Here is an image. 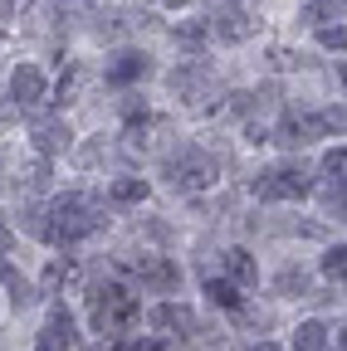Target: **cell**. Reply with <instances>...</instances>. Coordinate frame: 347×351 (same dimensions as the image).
I'll list each match as a JSON object with an SVG mask.
<instances>
[{"label": "cell", "mask_w": 347, "mask_h": 351, "mask_svg": "<svg viewBox=\"0 0 347 351\" xmlns=\"http://www.w3.org/2000/svg\"><path fill=\"white\" fill-rule=\"evenodd\" d=\"M108 225V215H103V205L98 200H89V195H59L49 210H45V239L49 244H78V239H89V234H98Z\"/></svg>", "instance_id": "obj_1"}, {"label": "cell", "mask_w": 347, "mask_h": 351, "mask_svg": "<svg viewBox=\"0 0 347 351\" xmlns=\"http://www.w3.org/2000/svg\"><path fill=\"white\" fill-rule=\"evenodd\" d=\"M89 313H93V327L103 332V337H122L127 327L137 322V298L127 293L122 283H93L89 288Z\"/></svg>", "instance_id": "obj_2"}, {"label": "cell", "mask_w": 347, "mask_h": 351, "mask_svg": "<svg viewBox=\"0 0 347 351\" xmlns=\"http://www.w3.org/2000/svg\"><path fill=\"white\" fill-rule=\"evenodd\" d=\"M161 176H166V186L171 191H205V186H215L221 181V161H215L210 152H201V147H177L166 161H161Z\"/></svg>", "instance_id": "obj_3"}, {"label": "cell", "mask_w": 347, "mask_h": 351, "mask_svg": "<svg viewBox=\"0 0 347 351\" xmlns=\"http://www.w3.org/2000/svg\"><path fill=\"white\" fill-rule=\"evenodd\" d=\"M342 132V108H323V112H303V117H284L274 132H269V142L298 152V147H309L318 137H337Z\"/></svg>", "instance_id": "obj_4"}, {"label": "cell", "mask_w": 347, "mask_h": 351, "mask_svg": "<svg viewBox=\"0 0 347 351\" xmlns=\"http://www.w3.org/2000/svg\"><path fill=\"white\" fill-rule=\"evenodd\" d=\"M171 88H177V93L196 108V112H210L215 103V93H221V78H215V69H210V59H181L177 69H171Z\"/></svg>", "instance_id": "obj_5"}, {"label": "cell", "mask_w": 347, "mask_h": 351, "mask_svg": "<svg viewBox=\"0 0 347 351\" xmlns=\"http://www.w3.org/2000/svg\"><path fill=\"white\" fill-rule=\"evenodd\" d=\"M249 191L259 200H298V195H309L313 191V176L303 171V166H274V171H259Z\"/></svg>", "instance_id": "obj_6"}, {"label": "cell", "mask_w": 347, "mask_h": 351, "mask_svg": "<svg viewBox=\"0 0 347 351\" xmlns=\"http://www.w3.org/2000/svg\"><path fill=\"white\" fill-rule=\"evenodd\" d=\"M205 25H210V34H221L225 44H245L259 29V15H254V5H245V0H225L221 10L205 15Z\"/></svg>", "instance_id": "obj_7"}, {"label": "cell", "mask_w": 347, "mask_h": 351, "mask_svg": "<svg viewBox=\"0 0 347 351\" xmlns=\"http://www.w3.org/2000/svg\"><path fill=\"white\" fill-rule=\"evenodd\" d=\"M74 147V132H69V122L64 117H34V152L39 156H64Z\"/></svg>", "instance_id": "obj_8"}, {"label": "cell", "mask_w": 347, "mask_h": 351, "mask_svg": "<svg viewBox=\"0 0 347 351\" xmlns=\"http://www.w3.org/2000/svg\"><path fill=\"white\" fill-rule=\"evenodd\" d=\"M45 93H49V88H45V73H39L34 64H20L15 73H10V103L25 112V108H39V103H45Z\"/></svg>", "instance_id": "obj_9"}, {"label": "cell", "mask_w": 347, "mask_h": 351, "mask_svg": "<svg viewBox=\"0 0 347 351\" xmlns=\"http://www.w3.org/2000/svg\"><path fill=\"white\" fill-rule=\"evenodd\" d=\"M147 73H152V59H147V54H137V49H122V54H113V64L103 69V83L127 88V83H142Z\"/></svg>", "instance_id": "obj_10"}, {"label": "cell", "mask_w": 347, "mask_h": 351, "mask_svg": "<svg viewBox=\"0 0 347 351\" xmlns=\"http://www.w3.org/2000/svg\"><path fill=\"white\" fill-rule=\"evenodd\" d=\"M74 346V313L59 302L54 313H49V322L39 327V341H34V351H69Z\"/></svg>", "instance_id": "obj_11"}, {"label": "cell", "mask_w": 347, "mask_h": 351, "mask_svg": "<svg viewBox=\"0 0 347 351\" xmlns=\"http://www.w3.org/2000/svg\"><path fill=\"white\" fill-rule=\"evenodd\" d=\"M137 278H142V288H152V293H171L181 283V269L171 258H161V254H147L142 263H137Z\"/></svg>", "instance_id": "obj_12"}, {"label": "cell", "mask_w": 347, "mask_h": 351, "mask_svg": "<svg viewBox=\"0 0 347 351\" xmlns=\"http://www.w3.org/2000/svg\"><path fill=\"white\" fill-rule=\"evenodd\" d=\"M0 283L10 288V302H15V307H30V302H34V283L15 269V263H10L5 254H0Z\"/></svg>", "instance_id": "obj_13"}, {"label": "cell", "mask_w": 347, "mask_h": 351, "mask_svg": "<svg viewBox=\"0 0 347 351\" xmlns=\"http://www.w3.org/2000/svg\"><path fill=\"white\" fill-rule=\"evenodd\" d=\"M147 327H157V332H177V327H191V313L181 302H161V307H152L147 313Z\"/></svg>", "instance_id": "obj_14"}, {"label": "cell", "mask_w": 347, "mask_h": 351, "mask_svg": "<svg viewBox=\"0 0 347 351\" xmlns=\"http://www.w3.org/2000/svg\"><path fill=\"white\" fill-rule=\"evenodd\" d=\"M108 200L113 205H137V200H147V181L142 176H117V181L108 186Z\"/></svg>", "instance_id": "obj_15"}, {"label": "cell", "mask_w": 347, "mask_h": 351, "mask_svg": "<svg viewBox=\"0 0 347 351\" xmlns=\"http://www.w3.org/2000/svg\"><path fill=\"white\" fill-rule=\"evenodd\" d=\"M225 274H230V283H254L259 263L249 258V249H225Z\"/></svg>", "instance_id": "obj_16"}, {"label": "cell", "mask_w": 347, "mask_h": 351, "mask_svg": "<svg viewBox=\"0 0 347 351\" xmlns=\"http://www.w3.org/2000/svg\"><path fill=\"white\" fill-rule=\"evenodd\" d=\"M293 351H328V327H323V322H298Z\"/></svg>", "instance_id": "obj_17"}, {"label": "cell", "mask_w": 347, "mask_h": 351, "mask_svg": "<svg viewBox=\"0 0 347 351\" xmlns=\"http://www.w3.org/2000/svg\"><path fill=\"white\" fill-rule=\"evenodd\" d=\"M205 39H210V25H205V20H181V25H177V44H186L191 54L205 49Z\"/></svg>", "instance_id": "obj_18"}, {"label": "cell", "mask_w": 347, "mask_h": 351, "mask_svg": "<svg viewBox=\"0 0 347 351\" xmlns=\"http://www.w3.org/2000/svg\"><path fill=\"white\" fill-rule=\"evenodd\" d=\"M303 20H309L313 29H318V25H333V20H342V0H309Z\"/></svg>", "instance_id": "obj_19"}, {"label": "cell", "mask_w": 347, "mask_h": 351, "mask_svg": "<svg viewBox=\"0 0 347 351\" xmlns=\"http://www.w3.org/2000/svg\"><path fill=\"white\" fill-rule=\"evenodd\" d=\"M49 186V161L34 156L30 166H20V191H45Z\"/></svg>", "instance_id": "obj_20"}, {"label": "cell", "mask_w": 347, "mask_h": 351, "mask_svg": "<svg viewBox=\"0 0 347 351\" xmlns=\"http://www.w3.org/2000/svg\"><path fill=\"white\" fill-rule=\"evenodd\" d=\"M205 293H210V302H215V307H245V298H240V288H235L230 278H210V283H205Z\"/></svg>", "instance_id": "obj_21"}, {"label": "cell", "mask_w": 347, "mask_h": 351, "mask_svg": "<svg viewBox=\"0 0 347 351\" xmlns=\"http://www.w3.org/2000/svg\"><path fill=\"white\" fill-rule=\"evenodd\" d=\"M309 283H313V278L303 274V269H284V274L274 278V288H279L284 298H309Z\"/></svg>", "instance_id": "obj_22"}, {"label": "cell", "mask_w": 347, "mask_h": 351, "mask_svg": "<svg viewBox=\"0 0 347 351\" xmlns=\"http://www.w3.org/2000/svg\"><path fill=\"white\" fill-rule=\"evenodd\" d=\"M64 283H78V263L74 258H54L45 269V288H64Z\"/></svg>", "instance_id": "obj_23"}, {"label": "cell", "mask_w": 347, "mask_h": 351, "mask_svg": "<svg viewBox=\"0 0 347 351\" xmlns=\"http://www.w3.org/2000/svg\"><path fill=\"white\" fill-rule=\"evenodd\" d=\"M323 274H328V278H337V283H342V274H347V249H342V244H337V249H328V254H323Z\"/></svg>", "instance_id": "obj_24"}, {"label": "cell", "mask_w": 347, "mask_h": 351, "mask_svg": "<svg viewBox=\"0 0 347 351\" xmlns=\"http://www.w3.org/2000/svg\"><path fill=\"white\" fill-rule=\"evenodd\" d=\"M342 39H347V34H342V20H337V25H318V44H323V49H337V54H342Z\"/></svg>", "instance_id": "obj_25"}, {"label": "cell", "mask_w": 347, "mask_h": 351, "mask_svg": "<svg viewBox=\"0 0 347 351\" xmlns=\"http://www.w3.org/2000/svg\"><path fill=\"white\" fill-rule=\"evenodd\" d=\"M342 161H347L342 147H333V152L323 156V181H342Z\"/></svg>", "instance_id": "obj_26"}, {"label": "cell", "mask_w": 347, "mask_h": 351, "mask_svg": "<svg viewBox=\"0 0 347 351\" xmlns=\"http://www.w3.org/2000/svg\"><path fill=\"white\" fill-rule=\"evenodd\" d=\"M269 59H274V69H303V64H309V59H303L298 49H274Z\"/></svg>", "instance_id": "obj_27"}, {"label": "cell", "mask_w": 347, "mask_h": 351, "mask_svg": "<svg viewBox=\"0 0 347 351\" xmlns=\"http://www.w3.org/2000/svg\"><path fill=\"white\" fill-rule=\"evenodd\" d=\"M74 161H78L83 171H89L93 161H103V137H98V142H89V147H78V156H74Z\"/></svg>", "instance_id": "obj_28"}, {"label": "cell", "mask_w": 347, "mask_h": 351, "mask_svg": "<svg viewBox=\"0 0 347 351\" xmlns=\"http://www.w3.org/2000/svg\"><path fill=\"white\" fill-rule=\"evenodd\" d=\"M137 112L147 117V103H142L137 93H127V98H122V117H133V122H137Z\"/></svg>", "instance_id": "obj_29"}, {"label": "cell", "mask_w": 347, "mask_h": 351, "mask_svg": "<svg viewBox=\"0 0 347 351\" xmlns=\"http://www.w3.org/2000/svg\"><path fill=\"white\" fill-rule=\"evenodd\" d=\"M15 5H20V0H0V34H5V29H10L5 20H10V10H15Z\"/></svg>", "instance_id": "obj_30"}, {"label": "cell", "mask_w": 347, "mask_h": 351, "mask_svg": "<svg viewBox=\"0 0 347 351\" xmlns=\"http://www.w3.org/2000/svg\"><path fill=\"white\" fill-rule=\"evenodd\" d=\"M93 351H127V346H122V341H117V337H108V341H98V346H93Z\"/></svg>", "instance_id": "obj_31"}, {"label": "cell", "mask_w": 347, "mask_h": 351, "mask_svg": "<svg viewBox=\"0 0 347 351\" xmlns=\"http://www.w3.org/2000/svg\"><path fill=\"white\" fill-rule=\"evenodd\" d=\"M245 351H284V346H274V341H249Z\"/></svg>", "instance_id": "obj_32"}, {"label": "cell", "mask_w": 347, "mask_h": 351, "mask_svg": "<svg viewBox=\"0 0 347 351\" xmlns=\"http://www.w3.org/2000/svg\"><path fill=\"white\" fill-rule=\"evenodd\" d=\"M10 244H15V239H10V230L0 225V254H10Z\"/></svg>", "instance_id": "obj_33"}, {"label": "cell", "mask_w": 347, "mask_h": 351, "mask_svg": "<svg viewBox=\"0 0 347 351\" xmlns=\"http://www.w3.org/2000/svg\"><path fill=\"white\" fill-rule=\"evenodd\" d=\"M161 5H171V10H186V5H191V0H161Z\"/></svg>", "instance_id": "obj_34"}, {"label": "cell", "mask_w": 347, "mask_h": 351, "mask_svg": "<svg viewBox=\"0 0 347 351\" xmlns=\"http://www.w3.org/2000/svg\"><path fill=\"white\" fill-rule=\"evenodd\" d=\"M0 161H5V156H0Z\"/></svg>", "instance_id": "obj_35"}]
</instances>
